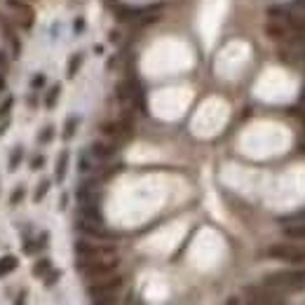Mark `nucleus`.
I'll list each match as a JSON object with an SVG mask.
<instances>
[{
  "label": "nucleus",
  "mask_w": 305,
  "mask_h": 305,
  "mask_svg": "<svg viewBox=\"0 0 305 305\" xmlns=\"http://www.w3.org/2000/svg\"><path fill=\"white\" fill-rule=\"evenodd\" d=\"M263 284L277 289V291H300V289H305V270L270 272V275H266Z\"/></svg>",
  "instance_id": "obj_1"
},
{
  "label": "nucleus",
  "mask_w": 305,
  "mask_h": 305,
  "mask_svg": "<svg viewBox=\"0 0 305 305\" xmlns=\"http://www.w3.org/2000/svg\"><path fill=\"white\" fill-rule=\"evenodd\" d=\"M117 256H108V258H92V261H78V270L83 272L87 279L96 282V279H104L108 275H113L117 268Z\"/></svg>",
  "instance_id": "obj_2"
},
{
  "label": "nucleus",
  "mask_w": 305,
  "mask_h": 305,
  "mask_svg": "<svg viewBox=\"0 0 305 305\" xmlns=\"http://www.w3.org/2000/svg\"><path fill=\"white\" fill-rule=\"evenodd\" d=\"M244 298H247L249 305H270V303L284 300L282 291H277V289H272V287H266V284H261V287H247L244 289Z\"/></svg>",
  "instance_id": "obj_3"
},
{
  "label": "nucleus",
  "mask_w": 305,
  "mask_h": 305,
  "mask_svg": "<svg viewBox=\"0 0 305 305\" xmlns=\"http://www.w3.org/2000/svg\"><path fill=\"white\" fill-rule=\"evenodd\" d=\"M268 256H270V258H277V261L303 266L305 263V247H298V244H275V247L268 249Z\"/></svg>",
  "instance_id": "obj_4"
},
{
  "label": "nucleus",
  "mask_w": 305,
  "mask_h": 305,
  "mask_svg": "<svg viewBox=\"0 0 305 305\" xmlns=\"http://www.w3.org/2000/svg\"><path fill=\"white\" fill-rule=\"evenodd\" d=\"M120 289H122V277H117V275H108V277L96 279V282L89 284L87 294L92 296V298H104V296H115Z\"/></svg>",
  "instance_id": "obj_5"
},
{
  "label": "nucleus",
  "mask_w": 305,
  "mask_h": 305,
  "mask_svg": "<svg viewBox=\"0 0 305 305\" xmlns=\"http://www.w3.org/2000/svg\"><path fill=\"white\" fill-rule=\"evenodd\" d=\"M5 5L14 12V19H17V24L22 26V31H31V28H33L35 12L26 0H5Z\"/></svg>",
  "instance_id": "obj_6"
},
{
  "label": "nucleus",
  "mask_w": 305,
  "mask_h": 305,
  "mask_svg": "<svg viewBox=\"0 0 305 305\" xmlns=\"http://www.w3.org/2000/svg\"><path fill=\"white\" fill-rule=\"evenodd\" d=\"M129 132H132V120H129V117L104 122V125H101V134L113 141H120V139H125V136H129Z\"/></svg>",
  "instance_id": "obj_7"
},
{
  "label": "nucleus",
  "mask_w": 305,
  "mask_h": 305,
  "mask_svg": "<svg viewBox=\"0 0 305 305\" xmlns=\"http://www.w3.org/2000/svg\"><path fill=\"white\" fill-rule=\"evenodd\" d=\"M89 153H92V157H96V160H108V157L115 155V144H108V141H96V144H92Z\"/></svg>",
  "instance_id": "obj_8"
},
{
  "label": "nucleus",
  "mask_w": 305,
  "mask_h": 305,
  "mask_svg": "<svg viewBox=\"0 0 305 305\" xmlns=\"http://www.w3.org/2000/svg\"><path fill=\"white\" fill-rule=\"evenodd\" d=\"M284 235L289 239H305V218L303 221H294L291 226L284 228Z\"/></svg>",
  "instance_id": "obj_9"
},
{
  "label": "nucleus",
  "mask_w": 305,
  "mask_h": 305,
  "mask_svg": "<svg viewBox=\"0 0 305 305\" xmlns=\"http://www.w3.org/2000/svg\"><path fill=\"white\" fill-rule=\"evenodd\" d=\"M19 266V258L17 256H3L0 258V279L5 277V275H10V272H14Z\"/></svg>",
  "instance_id": "obj_10"
},
{
  "label": "nucleus",
  "mask_w": 305,
  "mask_h": 305,
  "mask_svg": "<svg viewBox=\"0 0 305 305\" xmlns=\"http://www.w3.org/2000/svg\"><path fill=\"white\" fill-rule=\"evenodd\" d=\"M66 167H68V153L64 150V153H59V157H56V172H54L56 181H64V176H66Z\"/></svg>",
  "instance_id": "obj_11"
},
{
  "label": "nucleus",
  "mask_w": 305,
  "mask_h": 305,
  "mask_svg": "<svg viewBox=\"0 0 305 305\" xmlns=\"http://www.w3.org/2000/svg\"><path fill=\"white\" fill-rule=\"evenodd\" d=\"M61 94V85H52L50 92L45 94V108H54L56 106V99H59Z\"/></svg>",
  "instance_id": "obj_12"
},
{
  "label": "nucleus",
  "mask_w": 305,
  "mask_h": 305,
  "mask_svg": "<svg viewBox=\"0 0 305 305\" xmlns=\"http://www.w3.org/2000/svg\"><path fill=\"white\" fill-rule=\"evenodd\" d=\"M50 270H52V261H50V258H40V261H35V266H33V275H35V277H45Z\"/></svg>",
  "instance_id": "obj_13"
},
{
  "label": "nucleus",
  "mask_w": 305,
  "mask_h": 305,
  "mask_svg": "<svg viewBox=\"0 0 305 305\" xmlns=\"http://www.w3.org/2000/svg\"><path fill=\"white\" fill-rule=\"evenodd\" d=\"M78 125H80V117H75V115H73V117H68V120H66V127H64V139H71V136H73V134H75V129H78Z\"/></svg>",
  "instance_id": "obj_14"
},
{
  "label": "nucleus",
  "mask_w": 305,
  "mask_h": 305,
  "mask_svg": "<svg viewBox=\"0 0 305 305\" xmlns=\"http://www.w3.org/2000/svg\"><path fill=\"white\" fill-rule=\"evenodd\" d=\"M22 157H24V148L22 146H17V148L12 150V155H10V172H14V169L22 165Z\"/></svg>",
  "instance_id": "obj_15"
},
{
  "label": "nucleus",
  "mask_w": 305,
  "mask_h": 305,
  "mask_svg": "<svg viewBox=\"0 0 305 305\" xmlns=\"http://www.w3.org/2000/svg\"><path fill=\"white\" fill-rule=\"evenodd\" d=\"M80 64H83V54L78 52V54H73L71 61H68V78H73V75L80 71Z\"/></svg>",
  "instance_id": "obj_16"
},
{
  "label": "nucleus",
  "mask_w": 305,
  "mask_h": 305,
  "mask_svg": "<svg viewBox=\"0 0 305 305\" xmlns=\"http://www.w3.org/2000/svg\"><path fill=\"white\" fill-rule=\"evenodd\" d=\"M47 190H50V181H40L38 188H35V193H33V200L35 202H43V197L47 195Z\"/></svg>",
  "instance_id": "obj_17"
},
{
  "label": "nucleus",
  "mask_w": 305,
  "mask_h": 305,
  "mask_svg": "<svg viewBox=\"0 0 305 305\" xmlns=\"http://www.w3.org/2000/svg\"><path fill=\"white\" fill-rule=\"evenodd\" d=\"M52 139H54V127H52V125H47V127H45L43 132L38 134V144H50Z\"/></svg>",
  "instance_id": "obj_18"
},
{
  "label": "nucleus",
  "mask_w": 305,
  "mask_h": 305,
  "mask_svg": "<svg viewBox=\"0 0 305 305\" xmlns=\"http://www.w3.org/2000/svg\"><path fill=\"white\" fill-rule=\"evenodd\" d=\"M59 277H61V270H50V272H47V275L43 277L45 287H52V284H56V282H59Z\"/></svg>",
  "instance_id": "obj_19"
},
{
  "label": "nucleus",
  "mask_w": 305,
  "mask_h": 305,
  "mask_svg": "<svg viewBox=\"0 0 305 305\" xmlns=\"http://www.w3.org/2000/svg\"><path fill=\"white\" fill-rule=\"evenodd\" d=\"M78 169H80V174H87V172H92V160H89V155H80Z\"/></svg>",
  "instance_id": "obj_20"
},
{
  "label": "nucleus",
  "mask_w": 305,
  "mask_h": 305,
  "mask_svg": "<svg viewBox=\"0 0 305 305\" xmlns=\"http://www.w3.org/2000/svg\"><path fill=\"white\" fill-rule=\"evenodd\" d=\"M24 195H26V188L24 186H19L14 193H12V197H10V205H19V202L24 200Z\"/></svg>",
  "instance_id": "obj_21"
},
{
  "label": "nucleus",
  "mask_w": 305,
  "mask_h": 305,
  "mask_svg": "<svg viewBox=\"0 0 305 305\" xmlns=\"http://www.w3.org/2000/svg\"><path fill=\"white\" fill-rule=\"evenodd\" d=\"M12 106H14V96H7V99L3 101V106H0V117H5L7 113L12 111Z\"/></svg>",
  "instance_id": "obj_22"
},
{
  "label": "nucleus",
  "mask_w": 305,
  "mask_h": 305,
  "mask_svg": "<svg viewBox=\"0 0 305 305\" xmlns=\"http://www.w3.org/2000/svg\"><path fill=\"white\" fill-rule=\"evenodd\" d=\"M92 305H115V296H104V298H94Z\"/></svg>",
  "instance_id": "obj_23"
},
{
  "label": "nucleus",
  "mask_w": 305,
  "mask_h": 305,
  "mask_svg": "<svg viewBox=\"0 0 305 305\" xmlns=\"http://www.w3.org/2000/svg\"><path fill=\"white\" fill-rule=\"evenodd\" d=\"M43 165H45V157L43 155H35L33 160H31V169H35V172H38V169H43Z\"/></svg>",
  "instance_id": "obj_24"
},
{
  "label": "nucleus",
  "mask_w": 305,
  "mask_h": 305,
  "mask_svg": "<svg viewBox=\"0 0 305 305\" xmlns=\"http://www.w3.org/2000/svg\"><path fill=\"white\" fill-rule=\"evenodd\" d=\"M31 87H33V89L45 87V75H43V73H40V75H35V78L31 80Z\"/></svg>",
  "instance_id": "obj_25"
},
{
  "label": "nucleus",
  "mask_w": 305,
  "mask_h": 305,
  "mask_svg": "<svg viewBox=\"0 0 305 305\" xmlns=\"http://www.w3.org/2000/svg\"><path fill=\"white\" fill-rule=\"evenodd\" d=\"M5 68H7V54L5 52H0V75L5 73Z\"/></svg>",
  "instance_id": "obj_26"
},
{
  "label": "nucleus",
  "mask_w": 305,
  "mask_h": 305,
  "mask_svg": "<svg viewBox=\"0 0 305 305\" xmlns=\"http://www.w3.org/2000/svg\"><path fill=\"white\" fill-rule=\"evenodd\" d=\"M24 303H26V291H19L17 303H14V305H24Z\"/></svg>",
  "instance_id": "obj_27"
},
{
  "label": "nucleus",
  "mask_w": 305,
  "mask_h": 305,
  "mask_svg": "<svg viewBox=\"0 0 305 305\" xmlns=\"http://www.w3.org/2000/svg\"><path fill=\"white\" fill-rule=\"evenodd\" d=\"M226 305H242V300H239L237 296H230V298L226 300Z\"/></svg>",
  "instance_id": "obj_28"
},
{
  "label": "nucleus",
  "mask_w": 305,
  "mask_h": 305,
  "mask_svg": "<svg viewBox=\"0 0 305 305\" xmlns=\"http://www.w3.org/2000/svg\"><path fill=\"white\" fill-rule=\"evenodd\" d=\"M66 202H68V195H61V200H59V207H61V209L66 207Z\"/></svg>",
  "instance_id": "obj_29"
},
{
  "label": "nucleus",
  "mask_w": 305,
  "mask_h": 305,
  "mask_svg": "<svg viewBox=\"0 0 305 305\" xmlns=\"http://www.w3.org/2000/svg\"><path fill=\"white\" fill-rule=\"evenodd\" d=\"M7 127H10V120H7V122H3V125H0V134H5V129Z\"/></svg>",
  "instance_id": "obj_30"
},
{
  "label": "nucleus",
  "mask_w": 305,
  "mask_h": 305,
  "mask_svg": "<svg viewBox=\"0 0 305 305\" xmlns=\"http://www.w3.org/2000/svg\"><path fill=\"white\" fill-rule=\"evenodd\" d=\"M5 89V75H0V92Z\"/></svg>",
  "instance_id": "obj_31"
},
{
  "label": "nucleus",
  "mask_w": 305,
  "mask_h": 305,
  "mask_svg": "<svg viewBox=\"0 0 305 305\" xmlns=\"http://www.w3.org/2000/svg\"><path fill=\"white\" fill-rule=\"evenodd\" d=\"M270 305H287V303H284V300H279V303H270Z\"/></svg>",
  "instance_id": "obj_32"
}]
</instances>
